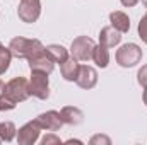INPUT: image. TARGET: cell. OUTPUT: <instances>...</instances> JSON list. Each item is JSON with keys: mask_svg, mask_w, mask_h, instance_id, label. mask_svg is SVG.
Here are the masks:
<instances>
[{"mask_svg": "<svg viewBox=\"0 0 147 145\" xmlns=\"http://www.w3.org/2000/svg\"><path fill=\"white\" fill-rule=\"evenodd\" d=\"M9 50L12 51V56H16L19 60H22V58L29 60L31 56L45 51V46H43V43L39 39H28V38L17 36L10 39Z\"/></svg>", "mask_w": 147, "mask_h": 145, "instance_id": "cell-1", "label": "cell"}, {"mask_svg": "<svg viewBox=\"0 0 147 145\" xmlns=\"http://www.w3.org/2000/svg\"><path fill=\"white\" fill-rule=\"evenodd\" d=\"M0 94H3L5 97H9L12 103L19 104V103L26 101V99L31 96L29 80L24 79V77H14V79H10L7 84H3Z\"/></svg>", "mask_w": 147, "mask_h": 145, "instance_id": "cell-2", "label": "cell"}, {"mask_svg": "<svg viewBox=\"0 0 147 145\" xmlns=\"http://www.w3.org/2000/svg\"><path fill=\"white\" fill-rule=\"evenodd\" d=\"M116 63L123 68H132L135 65L140 63L142 60V48L135 43H127V44H121L118 50H116Z\"/></svg>", "mask_w": 147, "mask_h": 145, "instance_id": "cell-3", "label": "cell"}, {"mask_svg": "<svg viewBox=\"0 0 147 145\" xmlns=\"http://www.w3.org/2000/svg\"><path fill=\"white\" fill-rule=\"evenodd\" d=\"M96 43L89 36H79L75 38L70 44V56L77 62H89L92 60V51H94Z\"/></svg>", "mask_w": 147, "mask_h": 145, "instance_id": "cell-4", "label": "cell"}, {"mask_svg": "<svg viewBox=\"0 0 147 145\" xmlns=\"http://www.w3.org/2000/svg\"><path fill=\"white\" fill-rule=\"evenodd\" d=\"M29 91H31V96H34V97L41 99V101H46L50 97V80H48V73L31 72Z\"/></svg>", "mask_w": 147, "mask_h": 145, "instance_id": "cell-5", "label": "cell"}, {"mask_svg": "<svg viewBox=\"0 0 147 145\" xmlns=\"http://www.w3.org/2000/svg\"><path fill=\"white\" fill-rule=\"evenodd\" d=\"M17 15L22 22L33 24L41 15V3L39 0H21L17 7Z\"/></svg>", "mask_w": 147, "mask_h": 145, "instance_id": "cell-6", "label": "cell"}, {"mask_svg": "<svg viewBox=\"0 0 147 145\" xmlns=\"http://www.w3.org/2000/svg\"><path fill=\"white\" fill-rule=\"evenodd\" d=\"M41 125L38 123V119L28 121L24 126H21L17 130V144L19 145H34L39 138L41 133Z\"/></svg>", "mask_w": 147, "mask_h": 145, "instance_id": "cell-7", "label": "cell"}, {"mask_svg": "<svg viewBox=\"0 0 147 145\" xmlns=\"http://www.w3.org/2000/svg\"><path fill=\"white\" fill-rule=\"evenodd\" d=\"M36 119H38V123L41 125V128L46 130V132H58L63 126L60 111H55V109H50L46 113H41Z\"/></svg>", "mask_w": 147, "mask_h": 145, "instance_id": "cell-8", "label": "cell"}, {"mask_svg": "<svg viewBox=\"0 0 147 145\" xmlns=\"http://www.w3.org/2000/svg\"><path fill=\"white\" fill-rule=\"evenodd\" d=\"M28 63H29L31 72H45L50 75V73L53 72V68H55V62L46 55V46H45V51L31 56L28 60Z\"/></svg>", "mask_w": 147, "mask_h": 145, "instance_id": "cell-9", "label": "cell"}, {"mask_svg": "<svg viewBox=\"0 0 147 145\" xmlns=\"http://www.w3.org/2000/svg\"><path fill=\"white\" fill-rule=\"evenodd\" d=\"M75 84L80 89H92L98 84V72H96V68L91 67V65H80Z\"/></svg>", "mask_w": 147, "mask_h": 145, "instance_id": "cell-10", "label": "cell"}, {"mask_svg": "<svg viewBox=\"0 0 147 145\" xmlns=\"http://www.w3.org/2000/svg\"><path fill=\"white\" fill-rule=\"evenodd\" d=\"M60 116L63 125H70V126H77L84 121V113L75 106H63L60 109Z\"/></svg>", "mask_w": 147, "mask_h": 145, "instance_id": "cell-11", "label": "cell"}, {"mask_svg": "<svg viewBox=\"0 0 147 145\" xmlns=\"http://www.w3.org/2000/svg\"><path fill=\"white\" fill-rule=\"evenodd\" d=\"M110 26H113L121 34L123 33H128L130 31V17L123 10H115V12L110 14Z\"/></svg>", "mask_w": 147, "mask_h": 145, "instance_id": "cell-12", "label": "cell"}, {"mask_svg": "<svg viewBox=\"0 0 147 145\" xmlns=\"http://www.w3.org/2000/svg\"><path fill=\"white\" fill-rule=\"evenodd\" d=\"M120 41H121V33L116 31L113 26H106V28L101 29V33H99V43L105 44L106 48H113V46L120 44Z\"/></svg>", "mask_w": 147, "mask_h": 145, "instance_id": "cell-13", "label": "cell"}, {"mask_svg": "<svg viewBox=\"0 0 147 145\" xmlns=\"http://www.w3.org/2000/svg\"><path fill=\"white\" fill-rule=\"evenodd\" d=\"M79 68H80V63H79L75 58L69 56V58L60 65V73H62V77H63L65 80L75 82V80H77V75H79Z\"/></svg>", "mask_w": 147, "mask_h": 145, "instance_id": "cell-14", "label": "cell"}, {"mask_svg": "<svg viewBox=\"0 0 147 145\" xmlns=\"http://www.w3.org/2000/svg\"><path fill=\"white\" fill-rule=\"evenodd\" d=\"M92 62L99 67V68H106L110 63V51L105 44H96L94 51H92Z\"/></svg>", "mask_w": 147, "mask_h": 145, "instance_id": "cell-15", "label": "cell"}, {"mask_svg": "<svg viewBox=\"0 0 147 145\" xmlns=\"http://www.w3.org/2000/svg\"><path fill=\"white\" fill-rule=\"evenodd\" d=\"M46 55L55 62V63H63L69 58V50H65L62 44H48L46 46Z\"/></svg>", "mask_w": 147, "mask_h": 145, "instance_id": "cell-16", "label": "cell"}, {"mask_svg": "<svg viewBox=\"0 0 147 145\" xmlns=\"http://www.w3.org/2000/svg\"><path fill=\"white\" fill-rule=\"evenodd\" d=\"M17 135V128L12 121H2L0 123V144L2 142H12Z\"/></svg>", "mask_w": 147, "mask_h": 145, "instance_id": "cell-17", "label": "cell"}, {"mask_svg": "<svg viewBox=\"0 0 147 145\" xmlns=\"http://www.w3.org/2000/svg\"><path fill=\"white\" fill-rule=\"evenodd\" d=\"M10 62H12V51L2 44L0 46V75H3V73L9 70Z\"/></svg>", "mask_w": 147, "mask_h": 145, "instance_id": "cell-18", "label": "cell"}, {"mask_svg": "<svg viewBox=\"0 0 147 145\" xmlns=\"http://www.w3.org/2000/svg\"><path fill=\"white\" fill-rule=\"evenodd\" d=\"M137 31H139V38H140V39L147 44V12L142 15V19H140V22H139Z\"/></svg>", "mask_w": 147, "mask_h": 145, "instance_id": "cell-19", "label": "cell"}, {"mask_svg": "<svg viewBox=\"0 0 147 145\" xmlns=\"http://www.w3.org/2000/svg\"><path fill=\"white\" fill-rule=\"evenodd\" d=\"M60 144H62L60 137H57L53 132L48 133V135H45V137L41 138V145H60Z\"/></svg>", "mask_w": 147, "mask_h": 145, "instance_id": "cell-20", "label": "cell"}, {"mask_svg": "<svg viewBox=\"0 0 147 145\" xmlns=\"http://www.w3.org/2000/svg\"><path fill=\"white\" fill-rule=\"evenodd\" d=\"M89 144L91 145H110L111 138L110 137H106V135H94V137H91Z\"/></svg>", "mask_w": 147, "mask_h": 145, "instance_id": "cell-21", "label": "cell"}, {"mask_svg": "<svg viewBox=\"0 0 147 145\" xmlns=\"http://www.w3.org/2000/svg\"><path fill=\"white\" fill-rule=\"evenodd\" d=\"M16 106H17L16 103H12L9 97H5L3 94H0V111H12Z\"/></svg>", "mask_w": 147, "mask_h": 145, "instance_id": "cell-22", "label": "cell"}, {"mask_svg": "<svg viewBox=\"0 0 147 145\" xmlns=\"http://www.w3.org/2000/svg\"><path fill=\"white\" fill-rule=\"evenodd\" d=\"M137 82L142 87H147V65H142V68L137 72Z\"/></svg>", "mask_w": 147, "mask_h": 145, "instance_id": "cell-23", "label": "cell"}, {"mask_svg": "<svg viewBox=\"0 0 147 145\" xmlns=\"http://www.w3.org/2000/svg\"><path fill=\"white\" fill-rule=\"evenodd\" d=\"M123 7H135L139 3V0H120Z\"/></svg>", "mask_w": 147, "mask_h": 145, "instance_id": "cell-24", "label": "cell"}, {"mask_svg": "<svg viewBox=\"0 0 147 145\" xmlns=\"http://www.w3.org/2000/svg\"><path fill=\"white\" fill-rule=\"evenodd\" d=\"M142 101H144V104L147 106V87H144V94H142Z\"/></svg>", "mask_w": 147, "mask_h": 145, "instance_id": "cell-25", "label": "cell"}, {"mask_svg": "<svg viewBox=\"0 0 147 145\" xmlns=\"http://www.w3.org/2000/svg\"><path fill=\"white\" fill-rule=\"evenodd\" d=\"M2 87H3V80L0 79V91H2Z\"/></svg>", "mask_w": 147, "mask_h": 145, "instance_id": "cell-26", "label": "cell"}, {"mask_svg": "<svg viewBox=\"0 0 147 145\" xmlns=\"http://www.w3.org/2000/svg\"><path fill=\"white\" fill-rule=\"evenodd\" d=\"M142 3H144V5L147 7V0H142Z\"/></svg>", "mask_w": 147, "mask_h": 145, "instance_id": "cell-27", "label": "cell"}, {"mask_svg": "<svg viewBox=\"0 0 147 145\" xmlns=\"http://www.w3.org/2000/svg\"><path fill=\"white\" fill-rule=\"evenodd\" d=\"M0 46H2V41H0Z\"/></svg>", "mask_w": 147, "mask_h": 145, "instance_id": "cell-28", "label": "cell"}]
</instances>
